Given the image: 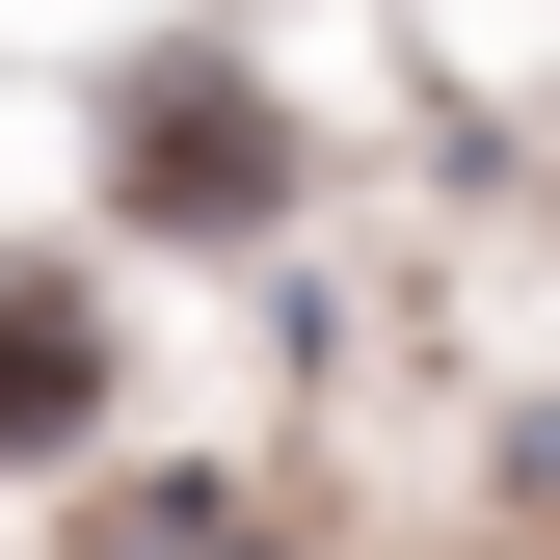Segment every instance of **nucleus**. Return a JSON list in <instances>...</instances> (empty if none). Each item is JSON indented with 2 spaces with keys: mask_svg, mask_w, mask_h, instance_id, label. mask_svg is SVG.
<instances>
[{
  "mask_svg": "<svg viewBox=\"0 0 560 560\" xmlns=\"http://www.w3.org/2000/svg\"><path fill=\"white\" fill-rule=\"evenodd\" d=\"M267 187V133H241V81L187 54V81H133V214H241Z\"/></svg>",
  "mask_w": 560,
  "mask_h": 560,
  "instance_id": "nucleus-2",
  "label": "nucleus"
},
{
  "mask_svg": "<svg viewBox=\"0 0 560 560\" xmlns=\"http://www.w3.org/2000/svg\"><path fill=\"white\" fill-rule=\"evenodd\" d=\"M81 294H54V267H0V480H54V454H81Z\"/></svg>",
  "mask_w": 560,
  "mask_h": 560,
  "instance_id": "nucleus-1",
  "label": "nucleus"
}]
</instances>
